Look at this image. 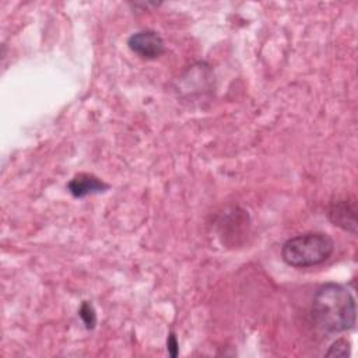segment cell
I'll return each mask as SVG.
<instances>
[{
	"mask_svg": "<svg viewBox=\"0 0 358 358\" xmlns=\"http://www.w3.org/2000/svg\"><path fill=\"white\" fill-rule=\"evenodd\" d=\"M310 316L322 333L336 334L347 331L355 326V299L344 285L326 282L313 295Z\"/></svg>",
	"mask_w": 358,
	"mask_h": 358,
	"instance_id": "6da1fadb",
	"label": "cell"
},
{
	"mask_svg": "<svg viewBox=\"0 0 358 358\" xmlns=\"http://www.w3.org/2000/svg\"><path fill=\"white\" fill-rule=\"evenodd\" d=\"M334 250V241L326 232H305L284 242L282 260L292 267H312L326 262Z\"/></svg>",
	"mask_w": 358,
	"mask_h": 358,
	"instance_id": "7a4b0ae2",
	"label": "cell"
},
{
	"mask_svg": "<svg viewBox=\"0 0 358 358\" xmlns=\"http://www.w3.org/2000/svg\"><path fill=\"white\" fill-rule=\"evenodd\" d=\"M127 46L131 52L143 59H157L165 52V43L161 35L152 29L134 32L127 39Z\"/></svg>",
	"mask_w": 358,
	"mask_h": 358,
	"instance_id": "3957f363",
	"label": "cell"
},
{
	"mask_svg": "<svg viewBox=\"0 0 358 358\" xmlns=\"http://www.w3.org/2000/svg\"><path fill=\"white\" fill-rule=\"evenodd\" d=\"M329 220L341 229L357 234V207L355 201L350 200H337L331 203L327 213Z\"/></svg>",
	"mask_w": 358,
	"mask_h": 358,
	"instance_id": "277c9868",
	"label": "cell"
},
{
	"mask_svg": "<svg viewBox=\"0 0 358 358\" xmlns=\"http://www.w3.org/2000/svg\"><path fill=\"white\" fill-rule=\"evenodd\" d=\"M109 187L103 180H101L98 176L92 173H77L70 179L67 183V190L69 193L76 197V199H83L90 194H98L105 192Z\"/></svg>",
	"mask_w": 358,
	"mask_h": 358,
	"instance_id": "5b68a950",
	"label": "cell"
},
{
	"mask_svg": "<svg viewBox=\"0 0 358 358\" xmlns=\"http://www.w3.org/2000/svg\"><path fill=\"white\" fill-rule=\"evenodd\" d=\"M78 316L81 317L83 323L85 324V327H87L88 330H91V329L95 327V324H96V313H95L94 306H92L90 302L84 301V302L81 303L80 310H78Z\"/></svg>",
	"mask_w": 358,
	"mask_h": 358,
	"instance_id": "8992f818",
	"label": "cell"
},
{
	"mask_svg": "<svg viewBox=\"0 0 358 358\" xmlns=\"http://www.w3.org/2000/svg\"><path fill=\"white\" fill-rule=\"evenodd\" d=\"M350 352H351L350 341L345 338H338L331 344V347L329 348L326 355L327 357H348Z\"/></svg>",
	"mask_w": 358,
	"mask_h": 358,
	"instance_id": "52a82bcc",
	"label": "cell"
},
{
	"mask_svg": "<svg viewBox=\"0 0 358 358\" xmlns=\"http://www.w3.org/2000/svg\"><path fill=\"white\" fill-rule=\"evenodd\" d=\"M166 350H168V354L173 358L178 357V354H179V343H178V338L173 331H171L166 338Z\"/></svg>",
	"mask_w": 358,
	"mask_h": 358,
	"instance_id": "ba28073f",
	"label": "cell"
}]
</instances>
